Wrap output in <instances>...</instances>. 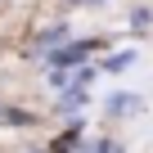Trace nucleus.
I'll list each match as a JSON object with an SVG mask.
<instances>
[{"label":"nucleus","instance_id":"nucleus-1","mask_svg":"<svg viewBox=\"0 0 153 153\" xmlns=\"http://www.w3.org/2000/svg\"><path fill=\"white\" fill-rule=\"evenodd\" d=\"M81 54H90V45H86V41H81V45H68V50H59L50 63H54V68H72V63L81 59Z\"/></svg>","mask_w":153,"mask_h":153},{"label":"nucleus","instance_id":"nucleus-2","mask_svg":"<svg viewBox=\"0 0 153 153\" xmlns=\"http://www.w3.org/2000/svg\"><path fill=\"white\" fill-rule=\"evenodd\" d=\"M81 104H86V95H81V90H72V95H63V108H68V113H72V108H81Z\"/></svg>","mask_w":153,"mask_h":153}]
</instances>
